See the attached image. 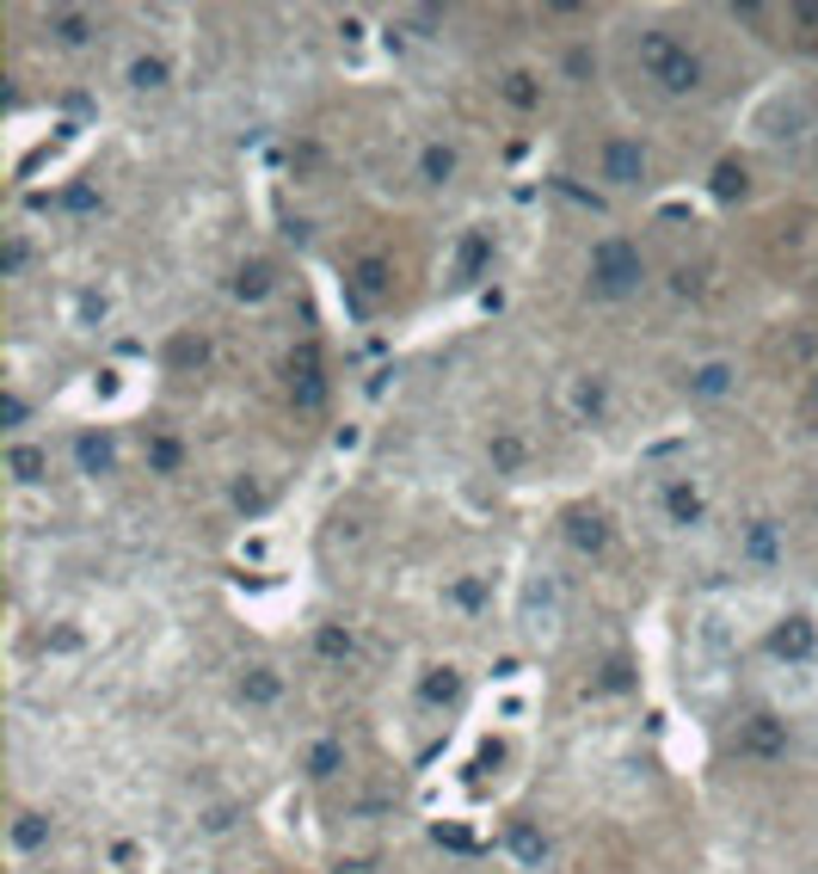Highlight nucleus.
Masks as SVG:
<instances>
[{
	"label": "nucleus",
	"mask_w": 818,
	"mask_h": 874,
	"mask_svg": "<svg viewBox=\"0 0 818 874\" xmlns=\"http://www.w3.org/2000/svg\"><path fill=\"white\" fill-rule=\"evenodd\" d=\"M271 278H278L271 259H247V266L235 271V296L240 302H259V296H271Z\"/></svg>",
	"instance_id": "nucleus-10"
},
{
	"label": "nucleus",
	"mask_w": 818,
	"mask_h": 874,
	"mask_svg": "<svg viewBox=\"0 0 818 874\" xmlns=\"http://www.w3.org/2000/svg\"><path fill=\"white\" fill-rule=\"evenodd\" d=\"M812 407H818V370H812Z\"/></svg>",
	"instance_id": "nucleus-34"
},
{
	"label": "nucleus",
	"mask_w": 818,
	"mask_h": 874,
	"mask_svg": "<svg viewBox=\"0 0 818 874\" xmlns=\"http://www.w3.org/2000/svg\"><path fill=\"white\" fill-rule=\"evenodd\" d=\"M492 463H499V468H523V437L499 431V437H492Z\"/></svg>",
	"instance_id": "nucleus-25"
},
{
	"label": "nucleus",
	"mask_w": 818,
	"mask_h": 874,
	"mask_svg": "<svg viewBox=\"0 0 818 874\" xmlns=\"http://www.w3.org/2000/svg\"><path fill=\"white\" fill-rule=\"evenodd\" d=\"M640 172H647L640 142H609L603 148V179H609V186H640Z\"/></svg>",
	"instance_id": "nucleus-8"
},
{
	"label": "nucleus",
	"mask_w": 818,
	"mask_h": 874,
	"mask_svg": "<svg viewBox=\"0 0 818 874\" xmlns=\"http://www.w3.org/2000/svg\"><path fill=\"white\" fill-rule=\"evenodd\" d=\"M764 364L776 376H794V370H818V339L806 327H776L764 339Z\"/></svg>",
	"instance_id": "nucleus-3"
},
{
	"label": "nucleus",
	"mask_w": 818,
	"mask_h": 874,
	"mask_svg": "<svg viewBox=\"0 0 818 874\" xmlns=\"http://www.w3.org/2000/svg\"><path fill=\"white\" fill-rule=\"evenodd\" d=\"M499 93H505V99H511V106H517V111H536V106H541V80H536V75H529V68H511V75H505V80H499Z\"/></svg>",
	"instance_id": "nucleus-12"
},
{
	"label": "nucleus",
	"mask_w": 818,
	"mask_h": 874,
	"mask_svg": "<svg viewBox=\"0 0 818 874\" xmlns=\"http://www.w3.org/2000/svg\"><path fill=\"white\" fill-rule=\"evenodd\" d=\"M290 400L302 413H320V400H327V364H320V345H296L290 351Z\"/></svg>",
	"instance_id": "nucleus-4"
},
{
	"label": "nucleus",
	"mask_w": 818,
	"mask_h": 874,
	"mask_svg": "<svg viewBox=\"0 0 818 874\" xmlns=\"http://www.w3.org/2000/svg\"><path fill=\"white\" fill-rule=\"evenodd\" d=\"M203 358H210V339H203V332H179V339L167 345V364H172V370H198Z\"/></svg>",
	"instance_id": "nucleus-14"
},
{
	"label": "nucleus",
	"mask_w": 818,
	"mask_h": 874,
	"mask_svg": "<svg viewBox=\"0 0 818 874\" xmlns=\"http://www.w3.org/2000/svg\"><path fill=\"white\" fill-rule=\"evenodd\" d=\"M315 647L327 653V659H345V653H351V628L327 623V628H320V635H315Z\"/></svg>",
	"instance_id": "nucleus-24"
},
{
	"label": "nucleus",
	"mask_w": 818,
	"mask_h": 874,
	"mask_svg": "<svg viewBox=\"0 0 818 874\" xmlns=\"http://www.w3.org/2000/svg\"><path fill=\"white\" fill-rule=\"evenodd\" d=\"M148 456H154L160 475H172V468H179V444H172V437H154V450H148Z\"/></svg>",
	"instance_id": "nucleus-28"
},
{
	"label": "nucleus",
	"mask_w": 818,
	"mask_h": 874,
	"mask_svg": "<svg viewBox=\"0 0 818 874\" xmlns=\"http://www.w3.org/2000/svg\"><path fill=\"white\" fill-rule=\"evenodd\" d=\"M634 56H640L647 80H659L665 93H696L701 87V56L689 50V43H677L671 31H640Z\"/></svg>",
	"instance_id": "nucleus-1"
},
{
	"label": "nucleus",
	"mask_w": 818,
	"mask_h": 874,
	"mask_svg": "<svg viewBox=\"0 0 818 874\" xmlns=\"http://www.w3.org/2000/svg\"><path fill=\"white\" fill-rule=\"evenodd\" d=\"M419 172H425V186H449V179H456V148L431 142V148L419 155Z\"/></svg>",
	"instance_id": "nucleus-16"
},
{
	"label": "nucleus",
	"mask_w": 818,
	"mask_h": 874,
	"mask_svg": "<svg viewBox=\"0 0 818 874\" xmlns=\"http://www.w3.org/2000/svg\"><path fill=\"white\" fill-rule=\"evenodd\" d=\"M235 505H240V512H259V505H265V493L252 487V480H235Z\"/></svg>",
	"instance_id": "nucleus-30"
},
{
	"label": "nucleus",
	"mask_w": 818,
	"mask_h": 874,
	"mask_svg": "<svg viewBox=\"0 0 818 874\" xmlns=\"http://www.w3.org/2000/svg\"><path fill=\"white\" fill-rule=\"evenodd\" d=\"M50 31L62 43H87V38H93V19H87V13H50Z\"/></svg>",
	"instance_id": "nucleus-22"
},
{
	"label": "nucleus",
	"mask_w": 818,
	"mask_h": 874,
	"mask_svg": "<svg viewBox=\"0 0 818 874\" xmlns=\"http://www.w3.org/2000/svg\"><path fill=\"white\" fill-rule=\"evenodd\" d=\"M745 191H751V167H745V160H720V167H714V198H745Z\"/></svg>",
	"instance_id": "nucleus-13"
},
{
	"label": "nucleus",
	"mask_w": 818,
	"mask_h": 874,
	"mask_svg": "<svg viewBox=\"0 0 818 874\" xmlns=\"http://www.w3.org/2000/svg\"><path fill=\"white\" fill-rule=\"evenodd\" d=\"M332 874H370V862H363V856H345V862H339V868H332Z\"/></svg>",
	"instance_id": "nucleus-33"
},
{
	"label": "nucleus",
	"mask_w": 818,
	"mask_h": 874,
	"mask_svg": "<svg viewBox=\"0 0 818 874\" xmlns=\"http://www.w3.org/2000/svg\"><path fill=\"white\" fill-rule=\"evenodd\" d=\"M732 364H701V370H689V395H708V400H720V395H732Z\"/></svg>",
	"instance_id": "nucleus-11"
},
{
	"label": "nucleus",
	"mask_w": 818,
	"mask_h": 874,
	"mask_svg": "<svg viewBox=\"0 0 818 874\" xmlns=\"http://www.w3.org/2000/svg\"><path fill=\"white\" fill-rule=\"evenodd\" d=\"M43 837H50V820H43V813H19V825H13V844H19V850H38Z\"/></svg>",
	"instance_id": "nucleus-23"
},
{
	"label": "nucleus",
	"mask_w": 818,
	"mask_h": 874,
	"mask_svg": "<svg viewBox=\"0 0 818 874\" xmlns=\"http://www.w3.org/2000/svg\"><path fill=\"white\" fill-rule=\"evenodd\" d=\"M339 764H345V745L339 739H320L315 752H308V776H320V782L339 776Z\"/></svg>",
	"instance_id": "nucleus-19"
},
{
	"label": "nucleus",
	"mask_w": 818,
	"mask_h": 874,
	"mask_svg": "<svg viewBox=\"0 0 818 874\" xmlns=\"http://www.w3.org/2000/svg\"><path fill=\"white\" fill-rule=\"evenodd\" d=\"M572 407L597 419V413H603V383H579V388H572Z\"/></svg>",
	"instance_id": "nucleus-26"
},
{
	"label": "nucleus",
	"mask_w": 818,
	"mask_h": 874,
	"mask_svg": "<svg viewBox=\"0 0 818 874\" xmlns=\"http://www.w3.org/2000/svg\"><path fill=\"white\" fill-rule=\"evenodd\" d=\"M567 543L579 548V555H603V548H609L603 505H567Z\"/></svg>",
	"instance_id": "nucleus-5"
},
{
	"label": "nucleus",
	"mask_w": 818,
	"mask_h": 874,
	"mask_svg": "<svg viewBox=\"0 0 818 874\" xmlns=\"http://www.w3.org/2000/svg\"><path fill=\"white\" fill-rule=\"evenodd\" d=\"M80 463H87V468H111V444H106V437H80Z\"/></svg>",
	"instance_id": "nucleus-27"
},
{
	"label": "nucleus",
	"mask_w": 818,
	"mask_h": 874,
	"mask_svg": "<svg viewBox=\"0 0 818 874\" xmlns=\"http://www.w3.org/2000/svg\"><path fill=\"white\" fill-rule=\"evenodd\" d=\"M7 468H13V480H43L50 475V463H43V450H31V444H13V450H7Z\"/></svg>",
	"instance_id": "nucleus-18"
},
{
	"label": "nucleus",
	"mask_w": 818,
	"mask_h": 874,
	"mask_svg": "<svg viewBox=\"0 0 818 874\" xmlns=\"http://www.w3.org/2000/svg\"><path fill=\"white\" fill-rule=\"evenodd\" d=\"M0 413H7V425H19V419H26V400L7 395V400H0Z\"/></svg>",
	"instance_id": "nucleus-32"
},
{
	"label": "nucleus",
	"mask_w": 818,
	"mask_h": 874,
	"mask_svg": "<svg viewBox=\"0 0 818 874\" xmlns=\"http://www.w3.org/2000/svg\"><path fill=\"white\" fill-rule=\"evenodd\" d=\"M130 87H142V93L167 87V62H160V56H136V62H130Z\"/></svg>",
	"instance_id": "nucleus-21"
},
{
	"label": "nucleus",
	"mask_w": 818,
	"mask_h": 874,
	"mask_svg": "<svg viewBox=\"0 0 818 874\" xmlns=\"http://www.w3.org/2000/svg\"><path fill=\"white\" fill-rule=\"evenodd\" d=\"M278 696H283V677L271 672V665H252V672L240 677V703L265 708V703H278Z\"/></svg>",
	"instance_id": "nucleus-9"
},
{
	"label": "nucleus",
	"mask_w": 818,
	"mask_h": 874,
	"mask_svg": "<svg viewBox=\"0 0 818 874\" xmlns=\"http://www.w3.org/2000/svg\"><path fill=\"white\" fill-rule=\"evenodd\" d=\"M517 856H523V862H541V837L529 832V825H517Z\"/></svg>",
	"instance_id": "nucleus-31"
},
{
	"label": "nucleus",
	"mask_w": 818,
	"mask_h": 874,
	"mask_svg": "<svg viewBox=\"0 0 818 874\" xmlns=\"http://www.w3.org/2000/svg\"><path fill=\"white\" fill-rule=\"evenodd\" d=\"M671 517H684V524H689V517H701V499L689 487H671Z\"/></svg>",
	"instance_id": "nucleus-29"
},
{
	"label": "nucleus",
	"mask_w": 818,
	"mask_h": 874,
	"mask_svg": "<svg viewBox=\"0 0 818 874\" xmlns=\"http://www.w3.org/2000/svg\"><path fill=\"white\" fill-rule=\"evenodd\" d=\"M788 26H794V43H800L806 56H818V7H794Z\"/></svg>",
	"instance_id": "nucleus-20"
},
{
	"label": "nucleus",
	"mask_w": 818,
	"mask_h": 874,
	"mask_svg": "<svg viewBox=\"0 0 818 874\" xmlns=\"http://www.w3.org/2000/svg\"><path fill=\"white\" fill-rule=\"evenodd\" d=\"M351 290L363 296V302H388V296H395V266H388L382 252H363L351 266Z\"/></svg>",
	"instance_id": "nucleus-7"
},
{
	"label": "nucleus",
	"mask_w": 818,
	"mask_h": 874,
	"mask_svg": "<svg viewBox=\"0 0 818 874\" xmlns=\"http://www.w3.org/2000/svg\"><path fill=\"white\" fill-rule=\"evenodd\" d=\"M739 752H745V757H781V752H788V721L751 715V721L739 727Z\"/></svg>",
	"instance_id": "nucleus-6"
},
{
	"label": "nucleus",
	"mask_w": 818,
	"mask_h": 874,
	"mask_svg": "<svg viewBox=\"0 0 818 874\" xmlns=\"http://www.w3.org/2000/svg\"><path fill=\"white\" fill-rule=\"evenodd\" d=\"M419 696H425V703H431V708L456 703V696H462V677H456V665H437V672H431V677H425V684H419Z\"/></svg>",
	"instance_id": "nucleus-15"
},
{
	"label": "nucleus",
	"mask_w": 818,
	"mask_h": 874,
	"mask_svg": "<svg viewBox=\"0 0 818 874\" xmlns=\"http://www.w3.org/2000/svg\"><path fill=\"white\" fill-rule=\"evenodd\" d=\"M769 647H776L781 659H806V653H812V628L794 616V623H781V628H776V640H769Z\"/></svg>",
	"instance_id": "nucleus-17"
},
{
	"label": "nucleus",
	"mask_w": 818,
	"mask_h": 874,
	"mask_svg": "<svg viewBox=\"0 0 818 874\" xmlns=\"http://www.w3.org/2000/svg\"><path fill=\"white\" fill-rule=\"evenodd\" d=\"M640 284H647V259H640V247H634V240H597L591 290L609 296V302H621V296H634Z\"/></svg>",
	"instance_id": "nucleus-2"
}]
</instances>
